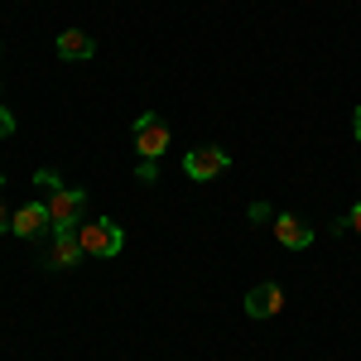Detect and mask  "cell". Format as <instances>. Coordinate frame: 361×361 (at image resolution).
Listing matches in <instances>:
<instances>
[{"label":"cell","instance_id":"1","mask_svg":"<svg viewBox=\"0 0 361 361\" xmlns=\"http://www.w3.org/2000/svg\"><path fill=\"white\" fill-rule=\"evenodd\" d=\"M78 241H82L87 255H121L126 231H121L116 222H82L78 226Z\"/></svg>","mask_w":361,"mask_h":361},{"label":"cell","instance_id":"2","mask_svg":"<svg viewBox=\"0 0 361 361\" xmlns=\"http://www.w3.org/2000/svg\"><path fill=\"white\" fill-rule=\"evenodd\" d=\"M135 149H140V159H159L169 149V121H159L154 111H140L135 116Z\"/></svg>","mask_w":361,"mask_h":361},{"label":"cell","instance_id":"3","mask_svg":"<svg viewBox=\"0 0 361 361\" xmlns=\"http://www.w3.org/2000/svg\"><path fill=\"white\" fill-rule=\"evenodd\" d=\"M226 164H231V154H226L222 145H197V149L183 154V173L197 178V183H207V178H212V173H222Z\"/></svg>","mask_w":361,"mask_h":361},{"label":"cell","instance_id":"4","mask_svg":"<svg viewBox=\"0 0 361 361\" xmlns=\"http://www.w3.org/2000/svg\"><path fill=\"white\" fill-rule=\"evenodd\" d=\"M82 226V222H78ZM78 226H54V246H49V255H44V265L49 270H68V265H78L87 250L82 241H78Z\"/></svg>","mask_w":361,"mask_h":361},{"label":"cell","instance_id":"5","mask_svg":"<svg viewBox=\"0 0 361 361\" xmlns=\"http://www.w3.org/2000/svg\"><path fill=\"white\" fill-rule=\"evenodd\" d=\"M44 202H49L54 226H78L82 222V207H87V193H78V188H58V193H49Z\"/></svg>","mask_w":361,"mask_h":361},{"label":"cell","instance_id":"6","mask_svg":"<svg viewBox=\"0 0 361 361\" xmlns=\"http://www.w3.org/2000/svg\"><path fill=\"white\" fill-rule=\"evenodd\" d=\"M54 226V217H49V202H25L15 217H10V231L15 236H44Z\"/></svg>","mask_w":361,"mask_h":361},{"label":"cell","instance_id":"7","mask_svg":"<svg viewBox=\"0 0 361 361\" xmlns=\"http://www.w3.org/2000/svg\"><path fill=\"white\" fill-rule=\"evenodd\" d=\"M54 54L63 58V63H82V58L97 54V39H92L87 29H63L58 44H54Z\"/></svg>","mask_w":361,"mask_h":361},{"label":"cell","instance_id":"8","mask_svg":"<svg viewBox=\"0 0 361 361\" xmlns=\"http://www.w3.org/2000/svg\"><path fill=\"white\" fill-rule=\"evenodd\" d=\"M284 308V289L279 284H255L246 294V318H275Z\"/></svg>","mask_w":361,"mask_h":361},{"label":"cell","instance_id":"9","mask_svg":"<svg viewBox=\"0 0 361 361\" xmlns=\"http://www.w3.org/2000/svg\"><path fill=\"white\" fill-rule=\"evenodd\" d=\"M275 236H279V246H289V250H308L313 246V226L299 222L294 212H279L275 217Z\"/></svg>","mask_w":361,"mask_h":361},{"label":"cell","instance_id":"10","mask_svg":"<svg viewBox=\"0 0 361 361\" xmlns=\"http://www.w3.org/2000/svg\"><path fill=\"white\" fill-rule=\"evenodd\" d=\"M34 183H39L44 193H58V188H63V183H58V173H54V169H39V173H34Z\"/></svg>","mask_w":361,"mask_h":361},{"label":"cell","instance_id":"11","mask_svg":"<svg viewBox=\"0 0 361 361\" xmlns=\"http://www.w3.org/2000/svg\"><path fill=\"white\" fill-rule=\"evenodd\" d=\"M140 183H154V178H159V164H154V159H140Z\"/></svg>","mask_w":361,"mask_h":361},{"label":"cell","instance_id":"12","mask_svg":"<svg viewBox=\"0 0 361 361\" xmlns=\"http://www.w3.org/2000/svg\"><path fill=\"white\" fill-rule=\"evenodd\" d=\"M5 135H15V116L0 106V140H5Z\"/></svg>","mask_w":361,"mask_h":361},{"label":"cell","instance_id":"13","mask_svg":"<svg viewBox=\"0 0 361 361\" xmlns=\"http://www.w3.org/2000/svg\"><path fill=\"white\" fill-rule=\"evenodd\" d=\"M347 226H357V231H361V202L352 207V212H347Z\"/></svg>","mask_w":361,"mask_h":361},{"label":"cell","instance_id":"14","mask_svg":"<svg viewBox=\"0 0 361 361\" xmlns=\"http://www.w3.org/2000/svg\"><path fill=\"white\" fill-rule=\"evenodd\" d=\"M352 135H357V145H361V106H357V116H352Z\"/></svg>","mask_w":361,"mask_h":361},{"label":"cell","instance_id":"15","mask_svg":"<svg viewBox=\"0 0 361 361\" xmlns=\"http://www.w3.org/2000/svg\"><path fill=\"white\" fill-rule=\"evenodd\" d=\"M0 231H10V212H5V202H0Z\"/></svg>","mask_w":361,"mask_h":361},{"label":"cell","instance_id":"16","mask_svg":"<svg viewBox=\"0 0 361 361\" xmlns=\"http://www.w3.org/2000/svg\"><path fill=\"white\" fill-rule=\"evenodd\" d=\"M0 188H5V178H0Z\"/></svg>","mask_w":361,"mask_h":361}]
</instances>
